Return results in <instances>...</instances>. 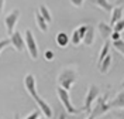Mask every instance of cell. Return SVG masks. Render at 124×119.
<instances>
[{"label": "cell", "instance_id": "cell-12", "mask_svg": "<svg viewBox=\"0 0 124 119\" xmlns=\"http://www.w3.org/2000/svg\"><path fill=\"white\" fill-rule=\"evenodd\" d=\"M55 43H56L58 47H61V48L68 47V46L70 44L69 36H68L65 31H59L58 34H56V37H55Z\"/></svg>", "mask_w": 124, "mask_h": 119}, {"label": "cell", "instance_id": "cell-9", "mask_svg": "<svg viewBox=\"0 0 124 119\" xmlns=\"http://www.w3.org/2000/svg\"><path fill=\"white\" fill-rule=\"evenodd\" d=\"M94 38H96V28L93 26H90V24H87V28L85 31L83 38H82V43L85 44L86 47H92L94 44Z\"/></svg>", "mask_w": 124, "mask_h": 119}, {"label": "cell", "instance_id": "cell-33", "mask_svg": "<svg viewBox=\"0 0 124 119\" xmlns=\"http://www.w3.org/2000/svg\"><path fill=\"white\" fill-rule=\"evenodd\" d=\"M86 119H93V118L90 116V115H87V118H86Z\"/></svg>", "mask_w": 124, "mask_h": 119}, {"label": "cell", "instance_id": "cell-10", "mask_svg": "<svg viewBox=\"0 0 124 119\" xmlns=\"http://www.w3.org/2000/svg\"><path fill=\"white\" fill-rule=\"evenodd\" d=\"M108 105H110L111 109H114V108H116V109H123L124 108V92H123V89L113 98V101H108Z\"/></svg>", "mask_w": 124, "mask_h": 119}, {"label": "cell", "instance_id": "cell-27", "mask_svg": "<svg viewBox=\"0 0 124 119\" xmlns=\"http://www.w3.org/2000/svg\"><path fill=\"white\" fill-rule=\"evenodd\" d=\"M39 118V111H32L30 115H27L24 119H38Z\"/></svg>", "mask_w": 124, "mask_h": 119}, {"label": "cell", "instance_id": "cell-23", "mask_svg": "<svg viewBox=\"0 0 124 119\" xmlns=\"http://www.w3.org/2000/svg\"><path fill=\"white\" fill-rule=\"evenodd\" d=\"M8 46H10V38L0 40V54H1V53H3V50H6Z\"/></svg>", "mask_w": 124, "mask_h": 119}, {"label": "cell", "instance_id": "cell-20", "mask_svg": "<svg viewBox=\"0 0 124 119\" xmlns=\"http://www.w3.org/2000/svg\"><path fill=\"white\" fill-rule=\"evenodd\" d=\"M69 40H70V43H72L73 46H76V47L80 44V43H82V38H80V36L78 34L76 30H73V33H72V36L69 37Z\"/></svg>", "mask_w": 124, "mask_h": 119}, {"label": "cell", "instance_id": "cell-11", "mask_svg": "<svg viewBox=\"0 0 124 119\" xmlns=\"http://www.w3.org/2000/svg\"><path fill=\"white\" fill-rule=\"evenodd\" d=\"M97 31L100 34V37L103 40H108L110 38V34H111V26L107 23H104V21H100V23L97 24Z\"/></svg>", "mask_w": 124, "mask_h": 119}, {"label": "cell", "instance_id": "cell-18", "mask_svg": "<svg viewBox=\"0 0 124 119\" xmlns=\"http://www.w3.org/2000/svg\"><path fill=\"white\" fill-rule=\"evenodd\" d=\"M38 13L41 14V16L45 18V21L48 24L52 21V14H51V11L48 10V7H46L45 4H39V7H38Z\"/></svg>", "mask_w": 124, "mask_h": 119}, {"label": "cell", "instance_id": "cell-8", "mask_svg": "<svg viewBox=\"0 0 124 119\" xmlns=\"http://www.w3.org/2000/svg\"><path fill=\"white\" fill-rule=\"evenodd\" d=\"M10 46L14 48L17 53H23L25 50V43H24V36L20 31H13L10 34Z\"/></svg>", "mask_w": 124, "mask_h": 119}, {"label": "cell", "instance_id": "cell-3", "mask_svg": "<svg viewBox=\"0 0 124 119\" xmlns=\"http://www.w3.org/2000/svg\"><path fill=\"white\" fill-rule=\"evenodd\" d=\"M110 111H111V108L108 105V92H106L104 95H99L94 99V102L92 105V109H90V112L87 115H90L93 119H96V118L103 116L104 113H107Z\"/></svg>", "mask_w": 124, "mask_h": 119}, {"label": "cell", "instance_id": "cell-34", "mask_svg": "<svg viewBox=\"0 0 124 119\" xmlns=\"http://www.w3.org/2000/svg\"><path fill=\"white\" fill-rule=\"evenodd\" d=\"M38 119H46V118H41V116H39V118Z\"/></svg>", "mask_w": 124, "mask_h": 119}, {"label": "cell", "instance_id": "cell-21", "mask_svg": "<svg viewBox=\"0 0 124 119\" xmlns=\"http://www.w3.org/2000/svg\"><path fill=\"white\" fill-rule=\"evenodd\" d=\"M123 28H124V23H123V18L121 20H118L116 23L111 26V30L113 31H118V33H123Z\"/></svg>", "mask_w": 124, "mask_h": 119}, {"label": "cell", "instance_id": "cell-19", "mask_svg": "<svg viewBox=\"0 0 124 119\" xmlns=\"http://www.w3.org/2000/svg\"><path fill=\"white\" fill-rule=\"evenodd\" d=\"M111 46H113V48L116 50L117 53H120L121 55L124 54V40L123 37L118 40H114V41H111Z\"/></svg>", "mask_w": 124, "mask_h": 119}, {"label": "cell", "instance_id": "cell-24", "mask_svg": "<svg viewBox=\"0 0 124 119\" xmlns=\"http://www.w3.org/2000/svg\"><path fill=\"white\" fill-rule=\"evenodd\" d=\"M86 28H87V24H82V26H78L76 28H75V30L78 31V34L80 36V38H83V36H85Z\"/></svg>", "mask_w": 124, "mask_h": 119}, {"label": "cell", "instance_id": "cell-26", "mask_svg": "<svg viewBox=\"0 0 124 119\" xmlns=\"http://www.w3.org/2000/svg\"><path fill=\"white\" fill-rule=\"evenodd\" d=\"M123 37V33H118V31H111V34H110V41H114V40H118Z\"/></svg>", "mask_w": 124, "mask_h": 119}, {"label": "cell", "instance_id": "cell-4", "mask_svg": "<svg viewBox=\"0 0 124 119\" xmlns=\"http://www.w3.org/2000/svg\"><path fill=\"white\" fill-rule=\"evenodd\" d=\"M56 95H58V99L61 101L62 106H63V109H65L66 113H69V115H79V113L83 112L82 108L73 106V103L70 101L69 91H66V89H63V88H61V87H56Z\"/></svg>", "mask_w": 124, "mask_h": 119}, {"label": "cell", "instance_id": "cell-13", "mask_svg": "<svg viewBox=\"0 0 124 119\" xmlns=\"http://www.w3.org/2000/svg\"><path fill=\"white\" fill-rule=\"evenodd\" d=\"M121 18H123V7H120V6H113L111 11H110V26H113L116 21L121 20Z\"/></svg>", "mask_w": 124, "mask_h": 119}, {"label": "cell", "instance_id": "cell-5", "mask_svg": "<svg viewBox=\"0 0 124 119\" xmlns=\"http://www.w3.org/2000/svg\"><path fill=\"white\" fill-rule=\"evenodd\" d=\"M24 43H25V50L28 51V54L32 60H38L39 57V50L37 40L34 37V34L31 33V30H25V37H24Z\"/></svg>", "mask_w": 124, "mask_h": 119}, {"label": "cell", "instance_id": "cell-17", "mask_svg": "<svg viewBox=\"0 0 124 119\" xmlns=\"http://www.w3.org/2000/svg\"><path fill=\"white\" fill-rule=\"evenodd\" d=\"M103 46L100 48V53H99V57H97V64H100V61L104 58V57L110 54V41L108 40H103Z\"/></svg>", "mask_w": 124, "mask_h": 119}, {"label": "cell", "instance_id": "cell-7", "mask_svg": "<svg viewBox=\"0 0 124 119\" xmlns=\"http://www.w3.org/2000/svg\"><path fill=\"white\" fill-rule=\"evenodd\" d=\"M18 18H20V10H18V9L11 10L7 16L4 17V26H6V28H7L8 36L16 30V26L18 23Z\"/></svg>", "mask_w": 124, "mask_h": 119}, {"label": "cell", "instance_id": "cell-15", "mask_svg": "<svg viewBox=\"0 0 124 119\" xmlns=\"http://www.w3.org/2000/svg\"><path fill=\"white\" fill-rule=\"evenodd\" d=\"M97 67H99V71H100L101 74H107V72L110 71V67H111V55L107 54V55L100 61V64H97Z\"/></svg>", "mask_w": 124, "mask_h": 119}, {"label": "cell", "instance_id": "cell-31", "mask_svg": "<svg viewBox=\"0 0 124 119\" xmlns=\"http://www.w3.org/2000/svg\"><path fill=\"white\" fill-rule=\"evenodd\" d=\"M4 1H6V0H0V16H1L3 9H4Z\"/></svg>", "mask_w": 124, "mask_h": 119}, {"label": "cell", "instance_id": "cell-22", "mask_svg": "<svg viewBox=\"0 0 124 119\" xmlns=\"http://www.w3.org/2000/svg\"><path fill=\"white\" fill-rule=\"evenodd\" d=\"M54 58H55V53L52 50H45L44 51V60L45 61H54Z\"/></svg>", "mask_w": 124, "mask_h": 119}, {"label": "cell", "instance_id": "cell-1", "mask_svg": "<svg viewBox=\"0 0 124 119\" xmlns=\"http://www.w3.org/2000/svg\"><path fill=\"white\" fill-rule=\"evenodd\" d=\"M24 87L27 89V92L30 94V96L37 102L39 112H42L45 115V118H48V119L52 118V108H51V105L46 101H44L39 96L38 91H37V79L34 77V74H27L25 75V78H24Z\"/></svg>", "mask_w": 124, "mask_h": 119}, {"label": "cell", "instance_id": "cell-30", "mask_svg": "<svg viewBox=\"0 0 124 119\" xmlns=\"http://www.w3.org/2000/svg\"><path fill=\"white\" fill-rule=\"evenodd\" d=\"M58 119H68L66 112H61V113H59V116H58Z\"/></svg>", "mask_w": 124, "mask_h": 119}, {"label": "cell", "instance_id": "cell-25", "mask_svg": "<svg viewBox=\"0 0 124 119\" xmlns=\"http://www.w3.org/2000/svg\"><path fill=\"white\" fill-rule=\"evenodd\" d=\"M69 3L73 6V7L80 9V7H83V3H85V0H69Z\"/></svg>", "mask_w": 124, "mask_h": 119}, {"label": "cell", "instance_id": "cell-32", "mask_svg": "<svg viewBox=\"0 0 124 119\" xmlns=\"http://www.w3.org/2000/svg\"><path fill=\"white\" fill-rule=\"evenodd\" d=\"M14 119H21V118H20V115H18V113H16V115H14Z\"/></svg>", "mask_w": 124, "mask_h": 119}, {"label": "cell", "instance_id": "cell-6", "mask_svg": "<svg viewBox=\"0 0 124 119\" xmlns=\"http://www.w3.org/2000/svg\"><path fill=\"white\" fill-rule=\"evenodd\" d=\"M100 95V88L97 87V85H94V84H92V85H89V88H87V92H86V98H85V103H83V112H86V113H89L90 112V109H92V105L93 102H94V99L97 98V96Z\"/></svg>", "mask_w": 124, "mask_h": 119}, {"label": "cell", "instance_id": "cell-29", "mask_svg": "<svg viewBox=\"0 0 124 119\" xmlns=\"http://www.w3.org/2000/svg\"><path fill=\"white\" fill-rule=\"evenodd\" d=\"M114 6H120V7H123L124 6V0H116V1H114Z\"/></svg>", "mask_w": 124, "mask_h": 119}, {"label": "cell", "instance_id": "cell-16", "mask_svg": "<svg viewBox=\"0 0 124 119\" xmlns=\"http://www.w3.org/2000/svg\"><path fill=\"white\" fill-rule=\"evenodd\" d=\"M90 3L94 4V6H97L99 9H101V10L106 11V13H110L111 9H113V4H111L108 0H90Z\"/></svg>", "mask_w": 124, "mask_h": 119}, {"label": "cell", "instance_id": "cell-14", "mask_svg": "<svg viewBox=\"0 0 124 119\" xmlns=\"http://www.w3.org/2000/svg\"><path fill=\"white\" fill-rule=\"evenodd\" d=\"M34 17H35V24H37V27L41 30V33H46V31H48V26H49V24L46 23L45 18L38 13V10H35Z\"/></svg>", "mask_w": 124, "mask_h": 119}, {"label": "cell", "instance_id": "cell-28", "mask_svg": "<svg viewBox=\"0 0 124 119\" xmlns=\"http://www.w3.org/2000/svg\"><path fill=\"white\" fill-rule=\"evenodd\" d=\"M113 115H114L117 119H124V111L123 109H116V111L113 112Z\"/></svg>", "mask_w": 124, "mask_h": 119}, {"label": "cell", "instance_id": "cell-2", "mask_svg": "<svg viewBox=\"0 0 124 119\" xmlns=\"http://www.w3.org/2000/svg\"><path fill=\"white\" fill-rule=\"evenodd\" d=\"M78 81V71L72 67H66L63 68L58 78H56V82H58V87L63 88L66 91H70V88L75 85V82Z\"/></svg>", "mask_w": 124, "mask_h": 119}]
</instances>
